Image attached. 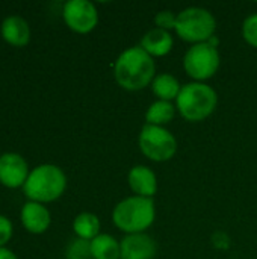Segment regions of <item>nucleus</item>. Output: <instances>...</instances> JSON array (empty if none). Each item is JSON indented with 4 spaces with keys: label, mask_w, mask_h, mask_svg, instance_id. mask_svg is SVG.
<instances>
[{
    "label": "nucleus",
    "mask_w": 257,
    "mask_h": 259,
    "mask_svg": "<svg viewBox=\"0 0 257 259\" xmlns=\"http://www.w3.org/2000/svg\"><path fill=\"white\" fill-rule=\"evenodd\" d=\"M29 165L26 159L14 152L0 156V184L8 188L23 187L29 178Z\"/></svg>",
    "instance_id": "nucleus-9"
},
{
    "label": "nucleus",
    "mask_w": 257,
    "mask_h": 259,
    "mask_svg": "<svg viewBox=\"0 0 257 259\" xmlns=\"http://www.w3.org/2000/svg\"><path fill=\"white\" fill-rule=\"evenodd\" d=\"M121 258L120 259H153L156 256L158 246L155 240L144 234L126 235L121 241Z\"/></svg>",
    "instance_id": "nucleus-10"
},
{
    "label": "nucleus",
    "mask_w": 257,
    "mask_h": 259,
    "mask_svg": "<svg viewBox=\"0 0 257 259\" xmlns=\"http://www.w3.org/2000/svg\"><path fill=\"white\" fill-rule=\"evenodd\" d=\"M114 76L123 90L141 91L151 85L156 76L155 58L141 46L129 47L118 55L114 64Z\"/></svg>",
    "instance_id": "nucleus-1"
},
{
    "label": "nucleus",
    "mask_w": 257,
    "mask_h": 259,
    "mask_svg": "<svg viewBox=\"0 0 257 259\" xmlns=\"http://www.w3.org/2000/svg\"><path fill=\"white\" fill-rule=\"evenodd\" d=\"M177 109H176V105H173V102L156 100L148 106L145 112V123L165 127V124H168L174 118Z\"/></svg>",
    "instance_id": "nucleus-17"
},
{
    "label": "nucleus",
    "mask_w": 257,
    "mask_h": 259,
    "mask_svg": "<svg viewBox=\"0 0 257 259\" xmlns=\"http://www.w3.org/2000/svg\"><path fill=\"white\" fill-rule=\"evenodd\" d=\"M0 259H18V258H17V255H15L12 250H9V249H6V247H0Z\"/></svg>",
    "instance_id": "nucleus-23"
},
{
    "label": "nucleus",
    "mask_w": 257,
    "mask_h": 259,
    "mask_svg": "<svg viewBox=\"0 0 257 259\" xmlns=\"http://www.w3.org/2000/svg\"><path fill=\"white\" fill-rule=\"evenodd\" d=\"M138 144L142 155L155 162H167L177 152V140L167 127L147 123L139 132Z\"/></svg>",
    "instance_id": "nucleus-6"
},
{
    "label": "nucleus",
    "mask_w": 257,
    "mask_h": 259,
    "mask_svg": "<svg viewBox=\"0 0 257 259\" xmlns=\"http://www.w3.org/2000/svg\"><path fill=\"white\" fill-rule=\"evenodd\" d=\"M2 36L12 46H26L30 39L29 23L20 15L6 17L2 23Z\"/></svg>",
    "instance_id": "nucleus-14"
},
{
    "label": "nucleus",
    "mask_w": 257,
    "mask_h": 259,
    "mask_svg": "<svg viewBox=\"0 0 257 259\" xmlns=\"http://www.w3.org/2000/svg\"><path fill=\"white\" fill-rule=\"evenodd\" d=\"M208 42H209L211 46L217 47V49H218V46H220V39H218V36H217V35H214V36H212V38H211V39H209Z\"/></svg>",
    "instance_id": "nucleus-24"
},
{
    "label": "nucleus",
    "mask_w": 257,
    "mask_h": 259,
    "mask_svg": "<svg viewBox=\"0 0 257 259\" xmlns=\"http://www.w3.org/2000/svg\"><path fill=\"white\" fill-rule=\"evenodd\" d=\"M176 21H177V14H174L173 11L164 9L159 11L155 15V24L158 29H164V30H174L176 27Z\"/></svg>",
    "instance_id": "nucleus-21"
},
{
    "label": "nucleus",
    "mask_w": 257,
    "mask_h": 259,
    "mask_svg": "<svg viewBox=\"0 0 257 259\" xmlns=\"http://www.w3.org/2000/svg\"><path fill=\"white\" fill-rule=\"evenodd\" d=\"M65 24L77 33H89L98 24V11L89 0H68L62 8Z\"/></svg>",
    "instance_id": "nucleus-8"
},
{
    "label": "nucleus",
    "mask_w": 257,
    "mask_h": 259,
    "mask_svg": "<svg viewBox=\"0 0 257 259\" xmlns=\"http://www.w3.org/2000/svg\"><path fill=\"white\" fill-rule=\"evenodd\" d=\"M100 220L92 212H80L73 222V231L77 238L92 241L95 237L100 235Z\"/></svg>",
    "instance_id": "nucleus-18"
},
{
    "label": "nucleus",
    "mask_w": 257,
    "mask_h": 259,
    "mask_svg": "<svg viewBox=\"0 0 257 259\" xmlns=\"http://www.w3.org/2000/svg\"><path fill=\"white\" fill-rule=\"evenodd\" d=\"M151 91L158 97V100H165V102H173L179 97L182 85L170 73H161L156 74L153 82H151Z\"/></svg>",
    "instance_id": "nucleus-15"
},
{
    "label": "nucleus",
    "mask_w": 257,
    "mask_h": 259,
    "mask_svg": "<svg viewBox=\"0 0 257 259\" xmlns=\"http://www.w3.org/2000/svg\"><path fill=\"white\" fill-rule=\"evenodd\" d=\"M92 259H120L121 244L109 234H100L91 241Z\"/></svg>",
    "instance_id": "nucleus-16"
},
{
    "label": "nucleus",
    "mask_w": 257,
    "mask_h": 259,
    "mask_svg": "<svg viewBox=\"0 0 257 259\" xmlns=\"http://www.w3.org/2000/svg\"><path fill=\"white\" fill-rule=\"evenodd\" d=\"M67 188V176L64 170L53 164H41L30 170L23 191L32 202L48 203L59 199Z\"/></svg>",
    "instance_id": "nucleus-4"
},
{
    "label": "nucleus",
    "mask_w": 257,
    "mask_h": 259,
    "mask_svg": "<svg viewBox=\"0 0 257 259\" xmlns=\"http://www.w3.org/2000/svg\"><path fill=\"white\" fill-rule=\"evenodd\" d=\"M217 105V91L204 82H189L183 85L176 99L177 112L191 123H198L211 117Z\"/></svg>",
    "instance_id": "nucleus-3"
},
{
    "label": "nucleus",
    "mask_w": 257,
    "mask_h": 259,
    "mask_svg": "<svg viewBox=\"0 0 257 259\" xmlns=\"http://www.w3.org/2000/svg\"><path fill=\"white\" fill-rule=\"evenodd\" d=\"M67 259H91V241L82 240V238H74L65 250Z\"/></svg>",
    "instance_id": "nucleus-19"
},
{
    "label": "nucleus",
    "mask_w": 257,
    "mask_h": 259,
    "mask_svg": "<svg viewBox=\"0 0 257 259\" xmlns=\"http://www.w3.org/2000/svg\"><path fill=\"white\" fill-rule=\"evenodd\" d=\"M217 30V20L211 11L198 6H191L177 14L174 32L176 35L194 44L208 42Z\"/></svg>",
    "instance_id": "nucleus-5"
},
{
    "label": "nucleus",
    "mask_w": 257,
    "mask_h": 259,
    "mask_svg": "<svg viewBox=\"0 0 257 259\" xmlns=\"http://www.w3.org/2000/svg\"><path fill=\"white\" fill-rule=\"evenodd\" d=\"M20 219L23 226L26 228L27 232L30 234H44L50 223H52V215L50 211L44 206V203L38 202H26L21 208Z\"/></svg>",
    "instance_id": "nucleus-11"
},
{
    "label": "nucleus",
    "mask_w": 257,
    "mask_h": 259,
    "mask_svg": "<svg viewBox=\"0 0 257 259\" xmlns=\"http://www.w3.org/2000/svg\"><path fill=\"white\" fill-rule=\"evenodd\" d=\"M139 46L151 58H162V56H167L173 50L174 39L171 36V32L153 27L142 35Z\"/></svg>",
    "instance_id": "nucleus-13"
},
{
    "label": "nucleus",
    "mask_w": 257,
    "mask_h": 259,
    "mask_svg": "<svg viewBox=\"0 0 257 259\" xmlns=\"http://www.w3.org/2000/svg\"><path fill=\"white\" fill-rule=\"evenodd\" d=\"M129 187L133 196L153 199L158 191V178L156 173L147 165H135L127 175Z\"/></svg>",
    "instance_id": "nucleus-12"
},
{
    "label": "nucleus",
    "mask_w": 257,
    "mask_h": 259,
    "mask_svg": "<svg viewBox=\"0 0 257 259\" xmlns=\"http://www.w3.org/2000/svg\"><path fill=\"white\" fill-rule=\"evenodd\" d=\"M218 49L209 42H200L191 46L183 56V68L194 82H204L215 76L220 68Z\"/></svg>",
    "instance_id": "nucleus-7"
},
{
    "label": "nucleus",
    "mask_w": 257,
    "mask_h": 259,
    "mask_svg": "<svg viewBox=\"0 0 257 259\" xmlns=\"http://www.w3.org/2000/svg\"><path fill=\"white\" fill-rule=\"evenodd\" d=\"M156 219L153 199L130 196L118 202L112 211L114 225L126 235L144 234Z\"/></svg>",
    "instance_id": "nucleus-2"
},
{
    "label": "nucleus",
    "mask_w": 257,
    "mask_h": 259,
    "mask_svg": "<svg viewBox=\"0 0 257 259\" xmlns=\"http://www.w3.org/2000/svg\"><path fill=\"white\" fill-rule=\"evenodd\" d=\"M242 36L247 44L257 49V14L247 17L242 23Z\"/></svg>",
    "instance_id": "nucleus-20"
},
{
    "label": "nucleus",
    "mask_w": 257,
    "mask_h": 259,
    "mask_svg": "<svg viewBox=\"0 0 257 259\" xmlns=\"http://www.w3.org/2000/svg\"><path fill=\"white\" fill-rule=\"evenodd\" d=\"M12 237V223L8 217L0 215V247H5Z\"/></svg>",
    "instance_id": "nucleus-22"
}]
</instances>
